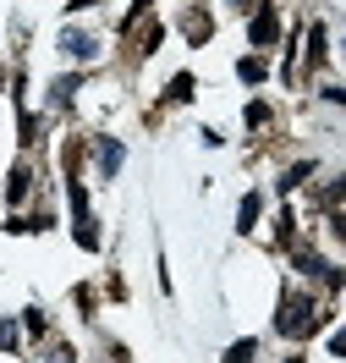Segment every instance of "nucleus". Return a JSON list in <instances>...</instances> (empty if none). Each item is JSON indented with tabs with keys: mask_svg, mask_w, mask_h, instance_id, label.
Returning a JSON list of instances; mask_svg holds the SVG:
<instances>
[{
	"mask_svg": "<svg viewBox=\"0 0 346 363\" xmlns=\"http://www.w3.org/2000/svg\"><path fill=\"white\" fill-rule=\"evenodd\" d=\"M275 330L280 336H313V330H319V303H313V297L308 292H286L280 297V314H275Z\"/></svg>",
	"mask_w": 346,
	"mask_h": 363,
	"instance_id": "obj_1",
	"label": "nucleus"
},
{
	"mask_svg": "<svg viewBox=\"0 0 346 363\" xmlns=\"http://www.w3.org/2000/svg\"><path fill=\"white\" fill-rule=\"evenodd\" d=\"M248 39H253V45H275L280 39V11L275 6H258V17L248 23Z\"/></svg>",
	"mask_w": 346,
	"mask_h": 363,
	"instance_id": "obj_2",
	"label": "nucleus"
},
{
	"mask_svg": "<svg viewBox=\"0 0 346 363\" xmlns=\"http://www.w3.org/2000/svg\"><path fill=\"white\" fill-rule=\"evenodd\" d=\"M93 160H99V171H105V177H115V171H121V160H127V149H121L115 138H99V143H93Z\"/></svg>",
	"mask_w": 346,
	"mask_h": 363,
	"instance_id": "obj_3",
	"label": "nucleus"
},
{
	"mask_svg": "<svg viewBox=\"0 0 346 363\" xmlns=\"http://www.w3.org/2000/svg\"><path fill=\"white\" fill-rule=\"evenodd\" d=\"M61 50H67L71 61H93V55H99V45H93L88 33H71V28L61 33Z\"/></svg>",
	"mask_w": 346,
	"mask_h": 363,
	"instance_id": "obj_4",
	"label": "nucleus"
},
{
	"mask_svg": "<svg viewBox=\"0 0 346 363\" xmlns=\"http://www.w3.org/2000/svg\"><path fill=\"white\" fill-rule=\"evenodd\" d=\"M236 77H242V83H264V77H270V61H264V55H242V61H236Z\"/></svg>",
	"mask_w": 346,
	"mask_h": 363,
	"instance_id": "obj_5",
	"label": "nucleus"
},
{
	"mask_svg": "<svg viewBox=\"0 0 346 363\" xmlns=\"http://www.w3.org/2000/svg\"><path fill=\"white\" fill-rule=\"evenodd\" d=\"M324 55H330V33H324V23H313V28H308V61L324 67Z\"/></svg>",
	"mask_w": 346,
	"mask_h": 363,
	"instance_id": "obj_6",
	"label": "nucleus"
},
{
	"mask_svg": "<svg viewBox=\"0 0 346 363\" xmlns=\"http://www.w3.org/2000/svg\"><path fill=\"white\" fill-rule=\"evenodd\" d=\"M308 177H313V160H297V165L280 177V193H292V187H297V182H308Z\"/></svg>",
	"mask_w": 346,
	"mask_h": 363,
	"instance_id": "obj_7",
	"label": "nucleus"
},
{
	"mask_svg": "<svg viewBox=\"0 0 346 363\" xmlns=\"http://www.w3.org/2000/svg\"><path fill=\"white\" fill-rule=\"evenodd\" d=\"M253 220H258V193H248L242 209H236V231H253Z\"/></svg>",
	"mask_w": 346,
	"mask_h": 363,
	"instance_id": "obj_8",
	"label": "nucleus"
},
{
	"mask_svg": "<svg viewBox=\"0 0 346 363\" xmlns=\"http://www.w3.org/2000/svg\"><path fill=\"white\" fill-rule=\"evenodd\" d=\"M253 352H258V341H253V336H248V341H231V352H226L220 363H253Z\"/></svg>",
	"mask_w": 346,
	"mask_h": 363,
	"instance_id": "obj_9",
	"label": "nucleus"
},
{
	"mask_svg": "<svg viewBox=\"0 0 346 363\" xmlns=\"http://www.w3.org/2000/svg\"><path fill=\"white\" fill-rule=\"evenodd\" d=\"M341 199H346V177H335V182H324V187H319V204L324 209H335Z\"/></svg>",
	"mask_w": 346,
	"mask_h": 363,
	"instance_id": "obj_10",
	"label": "nucleus"
},
{
	"mask_svg": "<svg viewBox=\"0 0 346 363\" xmlns=\"http://www.w3.org/2000/svg\"><path fill=\"white\" fill-rule=\"evenodd\" d=\"M28 182H33V177H28L23 165H17V171H11V182H6V199H11V204H23V193H28Z\"/></svg>",
	"mask_w": 346,
	"mask_h": 363,
	"instance_id": "obj_11",
	"label": "nucleus"
},
{
	"mask_svg": "<svg viewBox=\"0 0 346 363\" xmlns=\"http://www.w3.org/2000/svg\"><path fill=\"white\" fill-rule=\"evenodd\" d=\"M165 99H176V105H182V99H192V72H176V77H171V94H165Z\"/></svg>",
	"mask_w": 346,
	"mask_h": 363,
	"instance_id": "obj_12",
	"label": "nucleus"
},
{
	"mask_svg": "<svg viewBox=\"0 0 346 363\" xmlns=\"http://www.w3.org/2000/svg\"><path fill=\"white\" fill-rule=\"evenodd\" d=\"M187 39H192V45H204V39H209V17H204V11L187 17Z\"/></svg>",
	"mask_w": 346,
	"mask_h": 363,
	"instance_id": "obj_13",
	"label": "nucleus"
},
{
	"mask_svg": "<svg viewBox=\"0 0 346 363\" xmlns=\"http://www.w3.org/2000/svg\"><path fill=\"white\" fill-rule=\"evenodd\" d=\"M71 94H77V77H55L50 99H55V105H71Z\"/></svg>",
	"mask_w": 346,
	"mask_h": 363,
	"instance_id": "obj_14",
	"label": "nucleus"
},
{
	"mask_svg": "<svg viewBox=\"0 0 346 363\" xmlns=\"http://www.w3.org/2000/svg\"><path fill=\"white\" fill-rule=\"evenodd\" d=\"M0 352H17V325L11 319H0Z\"/></svg>",
	"mask_w": 346,
	"mask_h": 363,
	"instance_id": "obj_15",
	"label": "nucleus"
},
{
	"mask_svg": "<svg viewBox=\"0 0 346 363\" xmlns=\"http://www.w3.org/2000/svg\"><path fill=\"white\" fill-rule=\"evenodd\" d=\"M270 121V105H248V127H264Z\"/></svg>",
	"mask_w": 346,
	"mask_h": 363,
	"instance_id": "obj_16",
	"label": "nucleus"
},
{
	"mask_svg": "<svg viewBox=\"0 0 346 363\" xmlns=\"http://www.w3.org/2000/svg\"><path fill=\"white\" fill-rule=\"evenodd\" d=\"M330 352H335V358H346V330H341L335 341H330Z\"/></svg>",
	"mask_w": 346,
	"mask_h": 363,
	"instance_id": "obj_17",
	"label": "nucleus"
},
{
	"mask_svg": "<svg viewBox=\"0 0 346 363\" xmlns=\"http://www.w3.org/2000/svg\"><path fill=\"white\" fill-rule=\"evenodd\" d=\"M324 99H335V105H346V89H324Z\"/></svg>",
	"mask_w": 346,
	"mask_h": 363,
	"instance_id": "obj_18",
	"label": "nucleus"
},
{
	"mask_svg": "<svg viewBox=\"0 0 346 363\" xmlns=\"http://www.w3.org/2000/svg\"><path fill=\"white\" fill-rule=\"evenodd\" d=\"M335 237H341V242H346V215H335Z\"/></svg>",
	"mask_w": 346,
	"mask_h": 363,
	"instance_id": "obj_19",
	"label": "nucleus"
}]
</instances>
